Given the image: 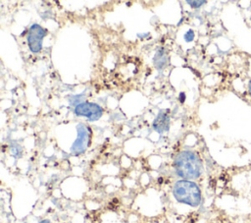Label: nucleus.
<instances>
[{"label":"nucleus","instance_id":"obj_1","mask_svg":"<svg viewBox=\"0 0 251 223\" xmlns=\"http://www.w3.org/2000/svg\"><path fill=\"white\" fill-rule=\"evenodd\" d=\"M175 169L183 180H192L200 177L202 173V162L199 156L189 150L181 151L175 158Z\"/></svg>","mask_w":251,"mask_h":223},{"label":"nucleus","instance_id":"obj_2","mask_svg":"<svg viewBox=\"0 0 251 223\" xmlns=\"http://www.w3.org/2000/svg\"><path fill=\"white\" fill-rule=\"evenodd\" d=\"M175 198L181 203L196 207L201 202V191L196 183L190 180H179L173 188Z\"/></svg>","mask_w":251,"mask_h":223},{"label":"nucleus","instance_id":"obj_3","mask_svg":"<svg viewBox=\"0 0 251 223\" xmlns=\"http://www.w3.org/2000/svg\"><path fill=\"white\" fill-rule=\"evenodd\" d=\"M46 33L47 30L38 24L30 26L27 33V44L32 52L37 53L42 49V40Z\"/></svg>","mask_w":251,"mask_h":223},{"label":"nucleus","instance_id":"obj_4","mask_svg":"<svg viewBox=\"0 0 251 223\" xmlns=\"http://www.w3.org/2000/svg\"><path fill=\"white\" fill-rule=\"evenodd\" d=\"M77 130V139L74 141L71 152L75 155H78L80 153H83L89 143V138H90V131L89 128L83 124H79L76 127Z\"/></svg>","mask_w":251,"mask_h":223},{"label":"nucleus","instance_id":"obj_5","mask_svg":"<svg viewBox=\"0 0 251 223\" xmlns=\"http://www.w3.org/2000/svg\"><path fill=\"white\" fill-rule=\"evenodd\" d=\"M75 113L77 116L86 117L90 121H96L102 116L103 110L96 103L82 102L75 107Z\"/></svg>","mask_w":251,"mask_h":223},{"label":"nucleus","instance_id":"obj_6","mask_svg":"<svg viewBox=\"0 0 251 223\" xmlns=\"http://www.w3.org/2000/svg\"><path fill=\"white\" fill-rule=\"evenodd\" d=\"M153 128L159 134L168 132L170 129V118L165 112H160L153 122Z\"/></svg>","mask_w":251,"mask_h":223},{"label":"nucleus","instance_id":"obj_7","mask_svg":"<svg viewBox=\"0 0 251 223\" xmlns=\"http://www.w3.org/2000/svg\"><path fill=\"white\" fill-rule=\"evenodd\" d=\"M153 60H154V65L158 70L164 69L167 65V53H166V51L163 48L159 49L156 52Z\"/></svg>","mask_w":251,"mask_h":223},{"label":"nucleus","instance_id":"obj_8","mask_svg":"<svg viewBox=\"0 0 251 223\" xmlns=\"http://www.w3.org/2000/svg\"><path fill=\"white\" fill-rule=\"evenodd\" d=\"M194 39V31L192 29H188V31H186V33L184 34V40L186 42H190Z\"/></svg>","mask_w":251,"mask_h":223},{"label":"nucleus","instance_id":"obj_9","mask_svg":"<svg viewBox=\"0 0 251 223\" xmlns=\"http://www.w3.org/2000/svg\"><path fill=\"white\" fill-rule=\"evenodd\" d=\"M186 2H187V4H189L193 8H199L200 6H202L203 4L206 3V1H203V0L202 1H190V0H188Z\"/></svg>","mask_w":251,"mask_h":223},{"label":"nucleus","instance_id":"obj_10","mask_svg":"<svg viewBox=\"0 0 251 223\" xmlns=\"http://www.w3.org/2000/svg\"><path fill=\"white\" fill-rule=\"evenodd\" d=\"M184 99H185V94H184V92H180V93H179V101L182 103V102H184Z\"/></svg>","mask_w":251,"mask_h":223},{"label":"nucleus","instance_id":"obj_11","mask_svg":"<svg viewBox=\"0 0 251 223\" xmlns=\"http://www.w3.org/2000/svg\"><path fill=\"white\" fill-rule=\"evenodd\" d=\"M39 223H51L48 219H43V220H41Z\"/></svg>","mask_w":251,"mask_h":223},{"label":"nucleus","instance_id":"obj_12","mask_svg":"<svg viewBox=\"0 0 251 223\" xmlns=\"http://www.w3.org/2000/svg\"><path fill=\"white\" fill-rule=\"evenodd\" d=\"M148 34H149V33H142V34H140V33H138V34H137V36H138V37H140V38H141V37H144V35H148Z\"/></svg>","mask_w":251,"mask_h":223},{"label":"nucleus","instance_id":"obj_13","mask_svg":"<svg viewBox=\"0 0 251 223\" xmlns=\"http://www.w3.org/2000/svg\"><path fill=\"white\" fill-rule=\"evenodd\" d=\"M248 89H249V93H250V95H251V81H250V83H249V85H248Z\"/></svg>","mask_w":251,"mask_h":223}]
</instances>
